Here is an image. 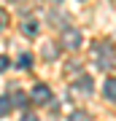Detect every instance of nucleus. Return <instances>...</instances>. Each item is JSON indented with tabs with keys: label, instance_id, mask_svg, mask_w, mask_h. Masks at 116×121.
<instances>
[{
	"label": "nucleus",
	"instance_id": "obj_1",
	"mask_svg": "<svg viewBox=\"0 0 116 121\" xmlns=\"http://www.w3.org/2000/svg\"><path fill=\"white\" fill-rule=\"evenodd\" d=\"M97 54H100V56H97V65L103 67V70H105V67L111 70V67H113V48H111V46H105V48L100 46V48H97Z\"/></svg>",
	"mask_w": 116,
	"mask_h": 121
},
{
	"label": "nucleus",
	"instance_id": "obj_2",
	"mask_svg": "<svg viewBox=\"0 0 116 121\" xmlns=\"http://www.w3.org/2000/svg\"><path fill=\"white\" fill-rule=\"evenodd\" d=\"M32 99H35V102H41V105H46L49 99H51V89H49L46 83H35V89H32Z\"/></svg>",
	"mask_w": 116,
	"mask_h": 121
},
{
	"label": "nucleus",
	"instance_id": "obj_3",
	"mask_svg": "<svg viewBox=\"0 0 116 121\" xmlns=\"http://www.w3.org/2000/svg\"><path fill=\"white\" fill-rule=\"evenodd\" d=\"M62 43L68 48H78V43H81V35H78L76 30H65L62 32Z\"/></svg>",
	"mask_w": 116,
	"mask_h": 121
},
{
	"label": "nucleus",
	"instance_id": "obj_4",
	"mask_svg": "<svg viewBox=\"0 0 116 121\" xmlns=\"http://www.w3.org/2000/svg\"><path fill=\"white\" fill-rule=\"evenodd\" d=\"M103 97L108 99V102L116 99V81H113V78H105V83H103Z\"/></svg>",
	"mask_w": 116,
	"mask_h": 121
},
{
	"label": "nucleus",
	"instance_id": "obj_5",
	"mask_svg": "<svg viewBox=\"0 0 116 121\" xmlns=\"http://www.w3.org/2000/svg\"><path fill=\"white\" fill-rule=\"evenodd\" d=\"M76 89L78 91H92V81H89V78H78V81H76Z\"/></svg>",
	"mask_w": 116,
	"mask_h": 121
},
{
	"label": "nucleus",
	"instance_id": "obj_6",
	"mask_svg": "<svg viewBox=\"0 0 116 121\" xmlns=\"http://www.w3.org/2000/svg\"><path fill=\"white\" fill-rule=\"evenodd\" d=\"M8 110H11V99L0 97V116H8Z\"/></svg>",
	"mask_w": 116,
	"mask_h": 121
},
{
	"label": "nucleus",
	"instance_id": "obj_7",
	"mask_svg": "<svg viewBox=\"0 0 116 121\" xmlns=\"http://www.w3.org/2000/svg\"><path fill=\"white\" fill-rule=\"evenodd\" d=\"M68 121H89V116H86V113H81V110H76V113H70Z\"/></svg>",
	"mask_w": 116,
	"mask_h": 121
},
{
	"label": "nucleus",
	"instance_id": "obj_8",
	"mask_svg": "<svg viewBox=\"0 0 116 121\" xmlns=\"http://www.w3.org/2000/svg\"><path fill=\"white\" fill-rule=\"evenodd\" d=\"M35 32H38V24H35V22H27V24H24V35H30V38H32Z\"/></svg>",
	"mask_w": 116,
	"mask_h": 121
},
{
	"label": "nucleus",
	"instance_id": "obj_9",
	"mask_svg": "<svg viewBox=\"0 0 116 121\" xmlns=\"http://www.w3.org/2000/svg\"><path fill=\"white\" fill-rule=\"evenodd\" d=\"M14 102H16L19 108H24V105H27V94H22V91H19V94H14Z\"/></svg>",
	"mask_w": 116,
	"mask_h": 121
},
{
	"label": "nucleus",
	"instance_id": "obj_10",
	"mask_svg": "<svg viewBox=\"0 0 116 121\" xmlns=\"http://www.w3.org/2000/svg\"><path fill=\"white\" fill-rule=\"evenodd\" d=\"M5 67H8V59H5V56H3V54H0V73H3V70H5Z\"/></svg>",
	"mask_w": 116,
	"mask_h": 121
},
{
	"label": "nucleus",
	"instance_id": "obj_11",
	"mask_svg": "<svg viewBox=\"0 0 116 121\" xmlns=\"http://www.w3.org/2000/svg\"><path fill=\"white\" fill-rule=\"evenodd\" d=\"M19 65H22V67H30V56L24 54V56H22V59H19Z\"/></svg>",
	"mask_w": 116,
	"mask_h": 121
},
{
	"label": "nucleus",
	"instance_id": "obj_12",
	"mask_svg": "<svg viewBox=\"0 0 116 121\" xmlns=\"http://www.w3.org/2000/svg\"><path fill=\"white\" fill-rule=\"evenodd\" d=\"M22 121H38V116H32V113H27V116H22Z\"/></svg>",
	"mask_w": 116,
	"mask_h": 121
}]
</instances>
